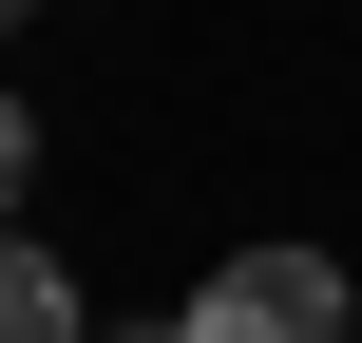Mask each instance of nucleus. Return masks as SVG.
<instances>
[{
	"mask_svg": "<svg viewBox=\"0 0 362 343\" xmlns=\"http://www.w3.org/2000/svg\"><path fill=\"white\" fill-rule=\"evenodd\" d=\"M172 343H344V267H325V248H229V267L172 306Z\"/></svg>",
	"mask_w": 362,
	"mask_h": 343,
	"instance_id": "nucleus-1",
	"label": "nucleus"
},
{
	"mask_svg": "<svg viewBox=\"0 0 362 343\" xmlns=\"http://www.w3.org/2000/svg\"><path fill=\"white\" fill-rule=\"evenodd\" d=\"M0 343H76V267L0 229Z\"/></svg>",
	"mask_w": 362,
	"mask_h": 343,
	"instance_id": "nucleus-2",
	"label": "nucleus"
},
{
	"mask_svg": "<svg viewBox=\"0 0 362 343\" xmlns=\"http://www.w3.org/2000/svg\"><path fill=\"white\" fill-rule=\"evenodd\" d=\"M0 19H38V0H0Z\"/></svg>",
	"mask_w": 362,
	"mask_h": 343,
	"instance_id": "nucleus-4",
	"label": "nucleus"
},
{
	"mask_svg": "<svg viewBox=\"0 0 362 343\" xmlns=\"http://www.w3.org/2000/svg\"><path fill=\"white\" fill-rule=\"evenodd\" d=\"M19 172H38V115L0 95V229H19Z\"/></svg>",
	"mask_w": 362,
	"mask_h": 343,
	"instance_id": "nucleus-3",
	"label": "nucleus"
}]
</instances>
